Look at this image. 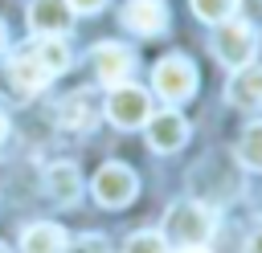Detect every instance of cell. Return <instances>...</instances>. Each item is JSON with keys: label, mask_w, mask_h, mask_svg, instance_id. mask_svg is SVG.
<instances>
[{"label": "cell", "mask_w": 262, "mask_h": 253, "mask_svg": "<svg viewBox=\"0 0 262 253\" xmlns=\"http://www.w3.org/2000/svg\"><path fill=\"white\" fill-rule=\"evenodd\" d=\"M217 229V212L201 200H176L168 212H164V241L180 245V249H192V245H205Z\"/></svg>", "instance_id": "cell-1"}, {"label": "cell", "mask_w": 262, "mask_h": 253, "mask_svg": "<svg viewBox=\"0 0 262 253\" xmlns=\"http://www.w3.org/2000/svg\"><path fill=\"white\" fill-rule=\"evenodd\" d=\"M213 53H217V61L229 65V69L254 65V53H258V29L246 24V20H221V24H213Z\"/></svg>", "instance_id": "cell-2"}, {"label": "cell", "mask_w": 262, "mask_h": 253, "mask_svg": "<svg viewBox=\"0 0 262 253\" xmlns=\"http://www.w3.org/2000/svg\"><path fill=\"white\" fill-rule=\"evenodd\" d=\"M151 90H156L168 106L188 102V98L196 94V65H192L188 57H180V53L160 57L156 69H151Z\"/></svg>", "instance_id": "cell-3"}, {"label": "cell", "mask_w": 262, "mask_h": 253, "mask_svg": "<svg viewBox=\"0 0 262 253\" xmlns=\"http://www.w3.org/2000/svg\"><path fill=\"white\" fill-rule=\"evenodd\" d=\"M102 114H106L115 127L135 131V127H143V122L151 118V98H147L143 86L123 82V86H111V94H106V102H102Z\"/></svg>", "instance_id": "cell-4"}, {"label": "cell", "mask_w": 262, "mask_h": 253, "mask_svg": "<svg viewBox=\"0 0 262 253\" xmlns=\"http://www.w3.org/2000/svg\"><path fill=\"white\" fill-rule=\"evenodd\" d=\"M90 192H94V200L102 204V208H127L135 196H139V180H135V171L127 167V163H102L98 167V175L90 180Z\"/></svg>", "instance_id": "cell-5"}, {"label": "cell", "mask_w": 262, "mask_h": 253, "mask_svg": "<svg viewBox=\"0 0 262 253\" xmlns=\"http://www.w3.org/2000/svg\"><path fill=\"white\" fill-rule=\"evenodd\" d=\"M90 65H94V78L111 90V86H123L131 73H135V49L123 45V41H102L90 49Z\"/></svg>", "instance_id": "cell-6"}, {"label": "cell", "mask_w": 262, "mask_h": 253, "mask_svg": "<svg viewBox=\"0 0 262 253\" xmlns=\"http://www.w3.org/2000/svg\"><path fill=\"white\" fill-rule=\"evenodd\" d=\"M143 127H147V147L160 151V155H172V151H180L188 143V118L180 110H160Z\"/></svg>", "instance_id": "cell-7"}, {"label": "cell", "mask_w": 262, "mask_h": 253, "mask_svg": "<svg viewBox=\"0 0 262 253\" xmlns=\"http://www.w3.org/2000/svg\"><path fill=\"white\" fill-rule=\"evenodd\" d=\"M123 24L135 37H160L168 29V4L164 0H127L123 4Z\"/></svg>", "instance_id": "cell-8"}, {"label": "cell", "mask_w": 262, "mask_h": 253, "mask_svg": "<svg viewBox=\"0 0 262 253\" xmlns=\"http://www.w3.org/2000/svg\"><path fill=\"white\" fill-rule=\"evenodd\" d=\"M49 82H53V78L41 69V61L33 57V49H29V45H25L20 53H12V57H8V86H12L20 98H29V94L45 90Z\"/></svg>", "instance_id": "cell-9"}, {"label": "cell", "mask_w": 262, "mask_h": 253, "mask_svg": "<svg viewBox=\"0 0 262 253\" xmlns=\"http://www.w3.org/2000/svg\"><path fill=\"white\" fill-rule=\"evenodd\" d=\"M74 24V12L66 0H33L29 4V29L37 37H66Z\"/></svg>", "instance_id": "cell-10"}, {"label": "cell", "mask_w": 262, "mask_h": 253, "mask_svg": "<svg viewBox=\"0 0 262 253\" xmlns=\"http://www.w3.org/2000/svg\"><path fill=\"white\" fill-rule=\"evenodd\" d=\"M57 122L66 131H90L98 122V98L90 90H74L57 102Z\"/></svg>", "instance_id": "cell-11"}, {"label": "cell", "mask_w": 262, "mask_h": 253, "mask_svg": "<svg viewBox=\"0 0 262 253\" xmlns=\"http://www.w3.org/2000/svg\"><path fill=\"white\" fill-rule=\"evenodd\" d=\"M45 196L53 200V204H78V196H82V171L74 167V163H49L45 167Z\"/></svg>", "instance_id": "cell-12"}, {"label": "cell", "mask_w": 262, "mask_h": 253, "mask_svg": "<svg viewBox=\"0 0 262 253\" xmlns=\"http://www.w3.org/2000/svg\"><path fill=\"white\" fill-rule=\"evenodd\" d=\"M66 249H70V237L53 220H37L20 233V253H66Z\"/></svg>", "instance_id": "cell-13"}, {"label": "cell", "mask_w": 262, "mask_h": 253, "mask_svg": "<svg viewBox=\"0 0 262 253\" xmlns=\"http://www.w3.org/2000/svg\"><path fill=\"white\" fill-rule=\"evenodd\" d=\"M225 98H229L233 106H242V110L262 106V65H242V69H233V78H229V86H225Z\"/></svg>", "instance_id": "cell-14"}, {"label": "cell", "mask_w": 262, "mask_h": 253, "mask_svg": "<svg viewBox=\"0 0 262 253\" xmlns=\"http://www.w3.org/2000/svg\"><path fill=\"white\" fill-rule=\"evenodd\" d=\"M29 49H33V57L41 61V69L49 78H57V73L70 69V45L61 37H37V45H29Z\"/></svg>", "instance_id": "cell-15"}, {"label": "cell", "mask_w": 262, "mask_h": 253, "mask_svg": "<svg viewBox=\"0 0 262 253\" xmlns=\"http://www.w3.org/2000/svg\"><path fill=\"white\" fill-rule=\"evenodd\" d=\"M237 163L246 171H262V118L258 122H246V131L237 139Z\"/></svg>", "instance_id": "cell-16"}, {"label": "cell", "mask_w": 262, "mask_h": 253, "mask_svg": "<svg viewBox=\"0 0 262 253\" xmlns=\"http://www.w3.org/2000/svg\"><path fill=\"white\" fill-rule=\"evenodd\" d=\"M192 12L205 20V24H221V20H233L237 12V0H188Z\"/></svg>", "instance_id": "cell-17"}, {"label": "cell", "mask_w": 262, "mask_h": 253, "mask_svg": "<svg viewBox=\"0 0 262 253\" xmlns=\"http://www.w3.org/2000/svg\"><path fill=\"white\" fill-rule=\"evenodd\" d=\"M123 253H168V241H164V233L143 229V233H131V237H127Z\"/></svg>", "instance_id": "cell-18"}, {"label": "cell", "mask_w": 262, "mask_h": 253, "mask_svg": "<svg viewBox=\"0 0 262 253\" xmlns=\"http://www.w3.org/2000/svg\"><path fill=\"white\" fill-rule=\"evenodd\" d=\"M66 253H111V241L98 237V233H86V237H78Z\"/></svg>", "instance_id": "cell-19"}, {"label": "cell", "mask_w": 262, "mask_h": 253, "mask_svg": "<svg viewBox=\"0 0 262 253\" xmlns=\"http://www.w3.org/2000/svg\"><path fill=\"white\" fill-rule=\"evenodd\" d=\"M242 253H262V220L250 229V237H246V245H242Z\"/></svg>", "instance_id": "cell-20"}, {"label": "cell", "mask_w": 262, "mask_h": 253, "mask_svg": "<svg viewBox=\"0 0 262 253\" xmlns=\"http://www.w3.org/2000/svg\"><path fill=\"white\" fill-rule=\"evenodd\" d=\"M66 4H70V12H82L86 16V12H98L106 0H66Z\"/></svg>", "instance_id": "cell-21"}, {"label": "cell", "mask_w": 262, "mask_h": 253, "mask_svg": "<svg viewBox=\"0 0 262 253\" xmlns=\"http://www.w3.org/2000/svg\"><path fill=\"white\" fill-rule=\"evenodd\" d=\"M4 139H8V114L0 110V143H4Z\"/></svg>", "instance_id": "cell-22"}, {"label": "cell", "mask_w": 262, "mask_h": 253, "mask_svg": "<svg viewBox=\"0 0 262 253\" xmlns=\"http://www.w3.org/2000/svg\"><path fill=\"white\" fill-rule=\"evenodd\" d=\"M8 49V29H4V20H0V53Z\"/></svg>", "instance_id": "cell-23"}, {"label": "cell", "mask_w": 262, "mask_h": 253, "mask_svg": "<svg viewBox=\"0 0 262 253\" xmlns=\"http://www.w3.org/2000/svg\"><path fill=\"white\" fill-rule=\"evenodd\" d=\"M180 253H209L205 245H192V249H180Z\"/></svg>", "instance_id": "cell-24"}, {"label": "cell", "mask_w": 262, "mask_h": 253, "mask_svg": "<svg viewBox=\"0 0 262 253\" xmlns=\"http://www.w3.org/2000/svg\"><path fill=\"white\" fill-rule=\"evenodd\" d=\"M0 253H12V249H8V245H4V241H0Z\"/></svg>", "instance_id": "cell-25"}]
</instances>
